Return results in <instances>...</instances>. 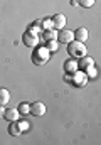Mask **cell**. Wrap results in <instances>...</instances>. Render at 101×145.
<instances>
[{
  "label": "cell",
  "mask_w": 101,
  "mask_h": 145,
  "mask_svg": "<svg viewBox=\"0 0 101 145\" xmlns=\"http://www.w3.org/2000/svg\"><path fill=\"white\" fill-rule=\"evenodd\" d=\"M49 59H51V52H49L44 46H35V47H34L32 63L35 66H44Z\"/></svg>",
  "instance_id": "1"
},
{
  "label": "cell",
  "mask_w": 101,
  "mask_h": 145,
  "mask_svg": "<svg viewBox=\"0 0 101 145\" xmlns=\"http://www.w3.org/2000/svg\"><path fill=\"white\" fill-rule=\"evenodd\" d=\"M67 52L71 54V57H74V59H79V57H83V56H86V54H88V49H86L84 42L71 40V42L67 44Z\"/></svg>",
  "instance_id": "2"
},
{
  "label": "cell",
  "mask_w": 101,
  "mask_h": 145,
  "mask_svg": "<svg viewBox=\"0 0 101 145\" xmlns=\"http://www.w3.org/2000/svg\"><path fill=\"white\" fill-rule=\"evenodd\" d=\"M66 81L67 83H72V84L78 86V88H81V86H84V84L88 83V76H86L84 71L78 69V71L71 72V74H66Z\"/></svg>",
  "instance_id": "3"
},
{
  "label": "cell",
  "mask_w": 101,
  "mask_h": 145,
  "mask_svg": "<svg viewBox=\"0 0 101 145\" xmlns=\"http://www.w3.org/2000/svg\"><path fill=\"white\" fill-rule=\"evenodd\" d=\"M22 42H24L27 47H35V46H39V42H40V34L35 32V31H32V29H27V31L22 34Z\"/></svg>",
  "instance_id": "4"
},
{
  "label": "cell",
  "mask_w": 101,
  "mask_h": 145,
  "mask_svg": "<svg viewBox=\"0 0 101 145\" xmlns=\"http://www.w3.org/2000/svg\"><path fill=\"white\" fill-rule=\"evenodd\" d=\"M71 40H74L72 32L67 31V29H59V32H57V42H61V44H69Z\"/></svg>",
  "instance_id": "5"
},
{
  "label": "cell",
  "mask_w": 101,
  "mask_h": 145,
  "mask_svg": "<svg viewBox=\"0 0 101 145\" xmlns=\"http://www.w3.org/2000/svg\"><path fill=\"white\" fill-rule=\"evenodd\" d=\"M91 66H94V59H93V57H89V56H83V57H79V61H78V68H79L81 71H84V69H88V68H91Z\"/></svg>",
  "instance_id": "6"
},
{
  "label": "cell",
  "mask_w": 101,
  "mask_h": 145,
  "mask_svg": "<svg viewBox=\"0 0 101 145\" xmlns=\"http://www.w3.org/2000/svg\"><path fill=\"white\" fill-rule=\"evenodd\" d=\"M31 113H32L34 116H42V115L46 113V105L40 103V101L32 103V105H31Z\"/></svg>",
  "instance_id": "7"
},
{
  "label": "cell",
  "mask_w": 101,
  "mask_h": 145,
  "mask_svg": "<svg viewBox=\"0 0 101 145\" xmlns=\"http://www.w3.org/2000/svg\"><path fill=\"white\" fill-rule=\"evenodd\" d=\"M52 25H54V29H64V25H66V17H64V14H56V15L52 17Z\"/></svg>",
  "instance_id": "8"
},
{
  "label": "cell",
  "mask_w": 101,
  "mask_h": 145,
  "mask_svg": "<svg viewBox=\"0 0 101 145\" xmlns=\"http://www.w3.org/2000/svg\"><path fill=\"white\" fill-rule=\"evenodd\" d=\"M19 110L17 108H7L5 110V113H3V118L7 120V121H15V120H19Z\"/></svg>",
  "instance_id": "9"
},
{
  "label": "cell",
  "mask_w": 101,
  "mask_h": 145,
  "mask_svg": "<svg viewBox=\"0 0 101 145\" xmlns=\"http://www.w3.org/2000/svg\"><path fill=\"white\" fill-rule=\"evenodd\" d=\"M79 68H78V61L76 59H67L66 63H64V72L66 74H71V72H74V71H78Z\"/></svg>",
  "instance_id": "10"
},
{
  "label": "cell",
  "mask_w": 101,
  "mask_h": 145,
  "mask_svg": "<svg viewBox=\"0 0 101 145\" xmlns=\"http://www.w3.org/2000/svg\"><path fill=\"white\" fill-rule=\"evenodd\" d=\"M72 36H74V40L83 42V40H86V39H88V31H86L84 27H78V29L72 32Z\"/></svg>",
  "instance_id": "11"
},
{
  "label": "cell",
  "mask_w": 101,
  "mask_h": 145,
  "mask_svg": "<svg viewBox=\"0 0 101 145\" xmlns=\"http://www.w3.org/2000/svg\"><path fill=\"white\" fill-rule=\"evenodd\" d=\"M22 133V128H20V125H19V121L15 120V121H10V125H8V135H12V137H19Z\"/></svg>",
  "instance_id": "12"
},
{
  "label": "cell",
  "mask_w": 101,
  "mask_h": 145,
  "mask_svg": "<svg viewBox=\"0 0 101 145\" xmlns=\"http://www.w3.org/2000/svg\"><path fill=\"white\" fill-rule=\"evenodd\" d=\"M40 39H44V40H57V31L56 29H47V31H44Z\"/></svg>",
  "instance_id": "13"
},
{
  "label": "cell",
  "mask_w": 101,
  "mask_h": 145,
  "mask_svg": "<svg viewBox=\"0 0 101 145\" xmlns=\"http://www.w3.org/2000/svg\"><path fill=\"white\" fill-rule=\"evenodd\" d=\"M10 100V93L7 88H0V105H7Z\"/></svg>",
  "instance_id": "14"
},
{
  "label": "cell",
  "mask_w": 101,
  "mask_h": 145,
  "mask_svg": "<svg viewBox=\"0 0 101 145\" xmlns=\"http://www.w3.org/2000/svg\"><path fill=\"white\" fill-rule=\"evenodd\" d=\"M44 47L52 52V51H57V40H44Z\"/></svg>",
  "instance_id": "15"
},
{
  "label": "cell",
  "mask_w": 101,
  "mask_h": 145,
  "mask_svg": "<svg viewBox=\"0 0 101 145\" xmlns=\"http://www.w3.org/2000/svg\"><path fill=\"white\" fill-rule=\"evenodd\" d=\"M40 25H42L44 31H47V29H54V25H52V19H42V20H40Z\"/></svg>",
  "instance_id": "16"
},
{
  "label": "cell",
  "mask_w": 101,
  "mask_h": 145,
  "mask_svg": "<svg viewBox=\"0 0 101 145\" xmlns=\"http://www.w3.org/2000/svg\"><path fill=\"white\" fill-rule=\"evenodd\" d=\"M76 3H78L79 7L89 8V7H93V5H94V0H76Z\"/></svg>",
  "instance_id": "17"
},
{
  "label": "cell",
  "mask_w": 101,
  "mask_h": 145,
  "mask_svg": "<svg viewBox=\"0 0 101 145\" xmlns=\"http://www.w3.org/2000/svg\"><path fill=\"white\" fill-rule=\"evenodd\" d=\"M31 111V105H27V103H20V106H19V113H29Z\"/></svg>",
  "instance_id": "18"
},
{
  "label": "cell",
  "mask_w": 101,
  "mask_h": 145,
  "mask_svg": "<svg viewBox=\"0 0 101 145\" xmlns=\"http://www.w3.org/2000/svg\"><path fill=\"white\" fill-rule=\"evenodd\" d=\"M29 29H32V31H35V32H39V34H40V31H42V27H40V20H35Z\"/></svg>",
  "instance_id": "19"
},
{
  "label": "cell",
  "mask_w": 101,
  "mask_h": 145,
  "mask_svg": "<svg viewBox=\"0 0 101 145\" xmlns=\"http://www.w3.org/2000/svg\"><path fill=\"white\" fill-rule=\"evenodd\" d=\"M84 71H86V76H89V78L96 76V68H94V66H91V68H88V69H84Z\"/></svg>",
  "instance_id": "20"
},
{
  "label": "cell",
  "mask_w": 101,
  "mask_h": 145,
  "mask_svg": "<svg viewBox=\"0 0 101 145\" xmlns=\"http://www.w3.org/2000/svg\"><path fill=\"white\" fill-rule=\"evenodd\" d=\"M19 125H20V128H22V130H27V128H29V123H27L25 120H22V121H19Z\"/></svg>",
  "instance_id": "21"
},
{
  "label": "cell",
  "mask_w": 101,
  "mask_h": 145,
  "mask_svg": "<svg viewBox=\"0 0 101 145\" xmlns=\"http://www.w3.org/2000/svg\"><path fill=\"white\" fill-rule=\"evenodd\" d=\"M3 113H5V110H3V105H0V118L3 116Z\"/></svg>",
  "instance_id": "22"
}]
</instances>
